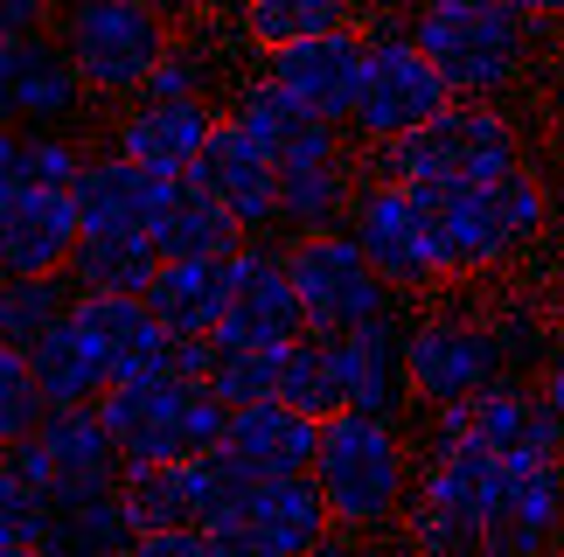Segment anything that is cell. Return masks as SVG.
Listing matches in <instances>:
<instances>
[{"label":"cell","instance_id":"obj_15","mask_svg":"<svg viewBox=\"0 0 564 557\" xmlns=\"http://www.w3.org/2000/svg\"><path fill=\"white\" fill-rule=\"evenodd\" d=\"M307 335V307H300L293 265L272 244H245L237 251V286L216 328V349H286Z\"/></svg>","mask_w":564,"mask_h":557},{"label":"cell","instance_id":"obj_8","mask_svg":"<svg viewBox=\"0 0 564 557\" xmlns=\"http://www.w3.org/2000/svg\"><path fill=\"white\" fill-rule=\"evenodd\" d=\"M446 105H453V84L425 56V42L411 35V21H370V63H362L349 133L362 146H390L411 125H425L432 112H446Z\"/></svg>","mask_w":564,"mask_h":557},{"label":"cell","instance_id":"obj_43","mask_svg":"<svg viewBox=\"0 0 564 557\" xmlns=\"http://www.w3.org/2000/svg\"><path fill=\"white\" fill-rule=\"evenodd\" d=\"M63 0H0V35H29V29H56Z\"/></svg>","mask_w":564,"mask_h":557},{"label":"cell","instance_id":"obj_39","mask_svg":"<svg viewBox=\"0 0 564 557\" xmlns=\"http://www.w3.org/2000/svg\"><path fill=\"white\" fill-rule=\"evenodd\" d=\"M42 418H50V391L35 383V362H29V349L0 341V446L29 439Z\"/></svg>","mask_w":564,"mask_h":557},{"label":"cell","instance_id":"obj_7","mask_svg":"<svg viewBox=\"0 0 564 557\" xmlns=\"http://www.w3.org/2000/svg\"><path fill=\"white\" fill-rule=\"evenodd\" d=\"M56 35L91 98H140L154 84V63L175 50V21L147 0H63Z\"/></svg>","mask_w":564,"mask_h":557},{"label":"cell","instance_id":"obj_25","mask_svg":"<svg viewBox=\"0 0 564 557\" xmlns=\"http://www.w3.org/2000/svg\"><path fill=\"white\" fill-rule=\"evenodd\" d=\"M557 537H564V454L536 460V467H509L495 523H488V550L495 557H536Z\"/></svg>","mask_w":564,"mask_h":557},{"label":"cell","instance_id":"obj_28","mask_svg":"<svg viewBox=\"0 0 564 557\" xmlns=\"http://www.w3.org/2000/svg\"><path fill=\"white\" fill-rule=\"evenodd\" d=\"M230 286H237V259H161L154 286H147V307L161 314L167 335H209L216 341Z\"/></svg>","mask_w":564,"mask_h":557},{"label":"cell","instance_id":"obj_11","mask_svg":"<svg viewBox=\"0 0 564 557\" xmlns=\"http://www.w3.org/2000/svg\"><path fill=\"white\" fill-rule=\"evenodd\" d=\"M8 460L29 481L50 488L56 509L112 495V488L126 481V454H119L112 425H105V412H98V397L91 404H50V418H42L29 439H14Z\"/></svg>","mask_w":564,"mask_h":557},{"label":"cell","instance_id":"obj_18","mask_svg":"<svg viewBox=\"0 0 564 557\" xmlns=\"http://www.w3.org/2000/svg\"><path fill=\"white\" fill-rule=\"evenodd\" d=\"M467 439L481 446V454H495L502 467H536V460L564 454V418L551 412L544 383L530 391L523 376H502L467 404Z\"/></svg>","mask_w":564,"mask_h":557},{"label":"cell","instance_id":"obj_37","mask_svg":"<svg viewBox=\"0 0 564 557\" xmlns=\"http://www.w3.org/2000/svg\"><path fill=\"white\" fill-rule=\"evenodd\" d=\"M119 495H126V509H133L140 529L195 523V460H147V467H126Z\"/></svg>","mask_w":564,"mask_h":557},{"label":"cell","instance_id":"obj_20","mask_svg":"<svg viewBox=\"0 0 564 557\" xmlns=\"http://www.w3.org/2000/svg\"><path fill=\"white\" fill-rule=\"evenodd\" d=\"M188 175L203 182L209 196H216L237 223L251 230V238H258L265 223H279V161H272L265 146H258V140H251L230 112H224V125L209 133V146L195 154Z\"/></svg>","mask_w":564,"mask_h":557},{"label":"cell","instance_id":"obj_5","mask_svg":"<svg viewBox=\"0 0 564 557\" xmlns=\"http://www.w3.org/2000/svg\"><path fill=\"white\" fill-rule=\"evenodd\" d=\"M411 35L440 63L453 98H502L523 84L536 56V21L516 0H481V8H411Z\"/></svg>","mask_w":564,"mask_h":557},{"label":"cell","instance_id":"obj_42","mask_svg":"<svg viewBox=\"0 0 564 557\" xmlns=\"http://www.w3.org/2000/svg\"><path fill=\"white\" fill-rule=\"evenodd\" d=\"M147 91H161V98H209V56L188 50V42H175V50L154 63V84H147Z\"/></svg>","mask_w":564,"mask_h":557},{"label":"cell","instance_id":"obj_19","mask_svg":"<svg viewBox=\"0 0 564 557\" xmlns=\"http://www.w3.org/2000/svg\"><path fill=\"white\" fill-rule=\"evenodd\" d=\"M84 244L77 188H14L0 196V272H70Z\"/></svg>","mask_w":564,"mask_h":557},{"label":"cell","instance_id":"obj_2","mask_svg":"<svg viewBox=\"0 0 564 557\" xmlns=\"http://www.w3.org/2000/svg\"><path fill=\"white\" fill-rule=\"evenodd\" d=\"M314 481L335 509V537H390L404 523V502L419 488V460H411L404 418L383 412H341L321 425V454H314Z\"/></svg>","mask_w":564,"mask_h":557},{"label":"cell","instance_id":"obj_13","mask_svg":"<svg viewBox=\"0 0 564 557\" xmlns=\"http://www.w3.org/2000/svg\"><path fill=\"white\" fill-rule=\"evenodd\" d=\"M321 544H341V537H335V509L314 474L258 481L251 502L237 509V523L216 529V557H293V550H321Z\"/></svg>","mask_w":564,"mask_h":557},{"label":"cell","instance_id":"obj_4","mask_svg":"<svg viewBox=\"0 0 564 557\" xmlns=\"http://www.w3.org/2000/svg\"><path fill=\"white\" fill-rule=\"evenodd\" d=\"M377 167L398 182H495L530 167V140L502 112V98H453L404 140L377 146Z\"/></svg>","mask_w":564,"mask_h":557},{"label":"cell","instance_id":"obj_1","mask_svg":"<svg viewBox=\"0 0 564 557\" xmlns=\"http://www.w3.org/2000/svg\"><path fill=\"white\" fill-rule=\"evenodd\" d=\"M411 188H419L425 238L446 286L509 272L557 230L551 188L536 182V167H516V175H495V182H411Z\"/></svg>","mask_w":564,"mask_h":557},{"label":"cell","instance_id":"obj_17","mask_svg":"<svg viewBox=\"0 0 564 557\" xmlns=\"http://www.w3.org/2000/svg\"><path fill=\"white\" fill-rule=\"evenodd\" d=\"M70 320L84 328V341L98 349V362H105L112 383L175 370V335L161 328V314L147 307V293H84L77 286Z\"/></svg>","mask_w":564,"mask_h":557},{"label":"cell","instance_id":"obj_24","mask_svg":"<svg viewBox=\"0 0 564 557\" xmlns=\"http://www.w3.org/2000/svg\"><path fill=\"white\" fill-rule=\"evenodd\" d=\"M230 119L245 125V133L265 146L279 167H286V161H307V154H335V146H341V125L321 119V112H307V105H300L279 77H265V70H258L251 84H237Z\"/></svg>","mask_w":564,"mask_h":557},{"label":"cell","instance_id":"obj_21","mask_svg":"<svg viewBox=\"0 0 564 557\" xmlns=\"http://www.w3.org/2000/svg\"><path fill=\"white\" fill-rule=\"evenodd\" d=\"M216 125H224V112H216L209 98H161V91H140L133 112L112 125V146H119V154H133V161H147L154 175H188Z\"/></svg>","mask_w":564,"mask_h":557},{"label":"cell","instance_id":"obj_35","mask_svg":"<svg viewBox=\"0 0 564 557\" xmlns=\"http://www.w3.org/2000/svg\"><path fill=\"white\" fill-rule=\"evenodd\" d=\"M133 537H140V523H133V509H126V495L112 488V495L56 509L50 557H119V550H133Z\"/></svg>","mask_w":564,"mask_h":557},{"label":"cell","instance_id":"obj_3","mask_svg":"<svg viewBox=\"0 0 564 557\" xmlns=\"http://www.w3.org/2000/svg\"><path fill=\"white\" fill-rule=\"evenodd\" d=\"M98 412L112 425L126 467L195 460V454H209V446H224V425H230V404L216 397V383L209 376H182V370L105 383Z\"/></svg>","mask_w":564,"mask_h":557},{"label":"cell","instance_id":"obj_30","mask_svg":"<svg viewBox=\"0 0 564 557\" xmlns=\"http://www.w3.org/2000/svg\"><path fill=\"white\" fill-rule=\"evenodd\" d=\"M161 272V244L154 230H84L70 278L84 293H147Z\"/></svg>","mask_w":564,"mask_h":557},{"label":"cell","instance_id":"obj_48","mask_svg":"<svg viewBox=\"0 0 564 557\" xmlns=\"http://www.w3.org/2000/svg\"><path fill=\"white\" fill-rule=\"evenodd\" d=\"M419 8H481V0H419Z\"/></svg>","mask_w":564,"mask_h":557},{"label":"cell","instance_id":"obj_23","mask_svg":"<svg viewBox=\"0 0 564 557\" xmlns=\"http://www.w3.org/2000/svg\"><path fill=\"white\" fill-rule=\"evenodd\" d=\"M404 335L411 320L390 307L377 320H362L356 335H335L341 341V383H349V404L356 412H383V418H404L411 404V356H404Z\"/></svg>","mask_w":564,"mask_h":557},{"label":"cell","instance_id":"obj_9","mask_svg":"<svg viewBox=\"0 0 564 557\" xmlns=\"http://www.w3.org/2000/svg\"><path fill=\"white\" fill-rule=\"evenodd\" d=\"M404 356H411V397H419V412L474 404L488 383L509 376L495 307H425L404 335Z\"/></svg>","mask_w":564,"mask_h":557},{"label":"cell","instance_id":"obj_34","mask_svg":"<svg viewBox=\"0 0 564 557\" xmlns=\"http://www.w3.org/2000/svg\"><path fill=\"white\" fill-rule=\"evenodd\" d=\"M70 307H77L70 272H8V286H0V341L29 349L35 335H50L56 320H70Z\"/></svg>","mask_w":564,"mask_h":557},{"label":"cell","instance_id":"obj_32","mask_svg":"<svg viewBox=\"0 0 564 557\" xmlns=\"http://www.w3.org/2000/svg\"><path fill=\"white\" fill-rule=\"evenodd\" d=\"M29 362H35V383L50 391V404H91V397H105V383H112L77 320H56L50 335H35Z\"/></svg>","mask_w":564,"mask_h":557},{"label":"cell","instance_id":"obj_40","mask_svg":"<svg viewBox=\"0 0 564 557\" xmlns=\"http://www.w3.org/2000/svg\"><path fill=\"white\" fill-rule=\"evenodd\" d=\"M495 335H502V356H509V376H530L536 362L551 356V320H544V299H530V293H509V299H495Z\"/></svg>","mask_w":564,"mask_h":557},{"label":"cell","instance_id":"obj_46","mask_svg":"<svg viewBox=\"0 0 564 557\" xmlns=\"http://www.w3.org/2000/svg\"><path fill=\"white\" fill-rule=\"evenodd\" d=\"M147 8H161V14H167V21H182V14H188V8H195V0H147Z\"/></svg>","mask_w":564,"mask_h":557},{"label":"cell","instance_id":"obj_44","mask_svg":"<svg viewBox=\"0 0 564 557\" xmlns=\"http://www.w3.org/2000/svg\"><path fill=\"white\" fill-rule=\"evenodd\" d=\"M536 383H544V397H551V412L564 418V335L551 341V356H544V376H536Z\"/></svg>","mask_w":564,"mask_h":557},{"label":"cell","instance_id":"obj_10","mask_svg":"<svg viewBox=\"0 0 564 557\" xmlns=\"http://www.w3.org/2000/svg\"><path fill=\"white\" fill-rule=\"evenodd\" d=\"M286 265H293V286H300V307H307L314 335H356L362 320L390 314V299H398V286L377 272V259L362 251V238L349 223L293 230Z\"/></svg>","mask_w":564,"mask_h":557},{"label":"cell","instance_id":"obj_31","mask_svg":"<svg viewBox=\"0 0 564 557\" xmlns=\"http://www.w3.org/2000/svg\"><path fill=\"white\" fill-rule=\"evenodd\" d=\"M84 146L63 133V125H8L0 133V196H14V188H42V182H56V188H70L84 175Z\"/></svg>","mask_w":564,"mask_h":557},{"label":"cell","instance_id":"obj_38","mask_svg":"<svg viewBox=\"0 0 564 557\" xmlns=\"http://www.w3.org/2000/svg\"><path fill=\"white\" fill-rule=\"evenodd\" d=\"M56 495L29 481L14 460H0V557H50Z\"/></svg>","mask_w":564,"mask_h":557},{"label":"cell","instance_id":"obj_16","mask_svg":"<svg viewBox=\"0 0 564 557\" xmlns=\"http://www.w3.org/2000/svg\"><path fill=\"white\" fill-rule=\"evenodd\" d=\"M362 63H370V29H362V21H341V29L300 35L286 50H265V77H279L307 112L349 125L356 91H362Z\"/></svg>","mask_w":564,"mask_h":557},{"label":"cell","instance_id":"obj_22","mask_svg":"<svg viewBox=\"0 0 564 557\" xmlns=\"http://www.w3.org/2000/svg\"><path fill=\"white\" fill-rule=\"evenodd\" d=\"M321 425L314 412H300L286 397H258V404H230V425H224V454H237L258 481H279V474H314V454H321Z\"/></svg>","mask_w":564,"mask_h":557},{"label":"cell","instance_id":"obj_29","mask_svg":"<svg viewBox=\"0 0 564 557\" xmlns=\"http://www.w3.org/2000/svg\"><path fill=\"white\" fill-rule=\"evenodd\" d=\"M356 161L341 154H307V161H286L279 167V223H293V230H335V223H349V209H356Z\"/></svg>","mask_w":564,"mask_h":557},{"label":"cell","instance_id":"obj_26","mask_svg":"<svg viewBox=\"0 0 564 557\" xmlns=\"http://www.w3.org/2000/svg\"><path fill=\"white\" fill-rule=\"evenodd\" d=\"M147 230H154L161 259H237V251L251 244V230L237 223L195 175H167Z\"/></svg>","mask_w":564,"mask_h":557},{"label":"cell","instance_id":"obj_36","mask_svg":"<svg viewBox=\"0 0 564 557\" xmlns=\"http://www.w3.org/2000/svg\"><path fill=\"white\" fill-rule=\"evenodd\" d=\"M356 21V0H237V29L258 56L265 50H286L300 35H321V29H341Z\"/></svg>","mask_w":564,"mask_h":557},{"label":"cell","instance_id":"obj_41","mask_svg":"<svg viewBox=\"0 0 564 557\" xmlns=\"http://www.w3.org/2000/svg\"><path fill=\"white\" fill-rule=\"evenodd\" d=\"M279 356L286 349H216V397L224 404H258V397H279Z\"/></svg>","mask_w":564,"mask_h":557},{"label":"cell","instance_id":"obj_47","mask_svg":"<svg viewBox=\"0 0 564 557\" xmlns=\"http://www.w3.org/2000/svg\"><path fill=\"white\" fill-rule=\"evenodd\" d=\"M551 265H557V278H564V217H557V230H551Z\"/></svg>","mask_w":564,"mask_h":557},{"label":"cell","instance_id":"obj_14","mask_svg":"<svg viewBox=\"0 0 564 557\" xmlns=\"http://www.w3.org/2000/svg\"><path fill=\"white\" fill-rule=\"evenodd\" d=\"M84 98H91V84H84L56 29L0 35V112H8V125H70Z\"/></svg>","mask_w":564,"mask_h":557},{"label":"cell","instance_id":"obj_12","mask_svg":"<svg viewBox=\"0 0 564 557\" xmlns=\"http://www.w3.org/2000/svg\"><path fill=\"white\" fill-rule=\"evenodd\" d=\"M349 230L362 238V251L377 259V272L390 278L398 293H432L446 286L440 259H432V238H425V209H419V188L370 167L356 188V209H349Z\"/></svg>","mask_w":564,"mask_h":557},{"label":"cell","instance_id":"obj_45","mask_svg":"<svg viewBox=\"0 0 564 557\" xmlns=\"http://www.w3.org/2000/svg\"><path fill=\"white\" fill-rule=\"evenodd\" d=\"M516 8H523L536 29H551V21H564V0H516Z\"/></svg>","mask_w":564,"mask_h":557},{"label":"cell","instance_id":"obj_33","mask_svg":"<svg viewBox=\"0 0 564 557\" xmlns=\"http://www.w3.org/2000/svg\"><path fill=\"white\" fill-rule=\"evenodd\" d=\"M279 397L300 404V412L314 418H335L341 404H349V383H341V341L335 335H300L286 341V356H279Z\"/></svg>","mask_w":564,"mask_h":557},{"label":"cell","instance_id":"obj_6","mask_svg":"<svg viewBox=\"0 0 564 557\" xmlns=\"http://www.w3.org/2000/svg\"><path fill=\"white\" fill-rule=\"evenodd\" d=\"M502 481H509V467L495 454H481L474 439L440 446V454H425V467H419V488H411V502H404L398 537L419 544L425 557L488 550V523H495V502H502Z\"/></svg>","mask_w":564,"mask_h":557},{"label":"cell","instance_id":"obj_27","mask_svg":"<svg viewBox=\"0 0 564 557\" xmlns=\"http://www.w3.org/2000/svg\"><path fill=\"white\" fill-rule=\"evenodd\" d=\"M70 188H77L84 230H147V223H154V203H161L167 175H154L147 161L119 154V146H105V154L84 161V175Z\"/></svg>","mask_w":564,"mask_h":557}]
</instances>
